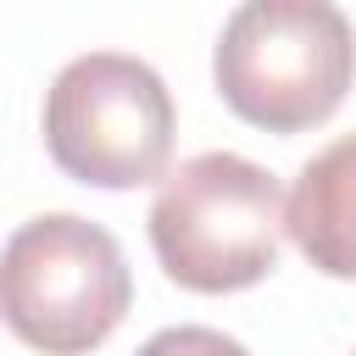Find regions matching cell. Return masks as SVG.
Segmentation results:
<instances>
[{
    "mask_svg": "<svg viewBox=\"0 0 356 356\" xmlns=\"http://www.w3.org/2000/svg\"><path fill=\"white\" fill-rule=\"evenodd\" d=\"M150 250L178 289L234 295L278 267L284 189L234 150H200L150 200Z\"/></svg>",
    "mask_w": 356,
    "mask_h": 356,
    "instance_id": "7a4b0ae2",
    "label": "cell"
},
{
    "mask_svg": "<svg viewBox=\"0 0 356 356\" xmlns=\"http://www.w3.org/2000/svg\"><path fill=\"white\" fill-rule=\"evenodd\" d=\"M178 134L161 72L122 50H89L44 89V150L89 189H139L167 172Z\"/></svg>",
    "mask_w": 356,
    "mask_h": 356,
    "instance_id": "277c9868",
    "label": "cell"
},
{
    "mask_svg": "<svg viewBox=\"0 0 356 356\" xmlns=\"http://www.w3.org/2000/svg\"><path fill=\"white\" fill-rule=\"evenodd\" d=\"M134 306L122 245L78 217H28L0 250V323L39 356H89Z\"/></svg>",
    "mask_w": 356,
    "mask_h": 356,
    "instance_id": "3957f363",
    "label": "cell"
},
{
    "mask_svg": "<svg viewBox=\"0 0 356 356\" xmlns=\"http://www.w3.org/2000/svg\"><path fill=\"white\" fill-rule=\"evenodd\" d=\"M134 356H250L234 334L222 328H200V323H178V328H161L150 334Z\"/></svg>",
    "mask_w": 356,
    "mask_h": 356,
    "instance_id": "8992f818",
    "label": "cell"
},
{
    "mask_svg": "<svg viewBox=\"0 0 356 356\" xmlns=\"http://www.w3.org/2000/svg\"><path fill=\"white\" fill-rule=\"evenodd\" d=\"M211 78L250 128H317L356 83V28L328 0H250L222 22Z\"/></svg>",
    "mask_w": 356,
    "mask_h": 356,
    "instance_id": "6da1fadb",
    "label": "cell"
},
{
    "mask_svg": "<svg viewBox=\"0 0 356 356\" xmlns=\"http://www.w3.org/2000/svg\"><path fill=\"white\" fill-rule=\"evenodd\" d=\"M284 234L317 273L356 278V134L323 145L295 172L284 195Z\"/></svg>",
    "mask_w": 356,
    "mask_h": 356,
    "instance_id": "5b68a950",
    "label": "cell"
}]
</instances>
